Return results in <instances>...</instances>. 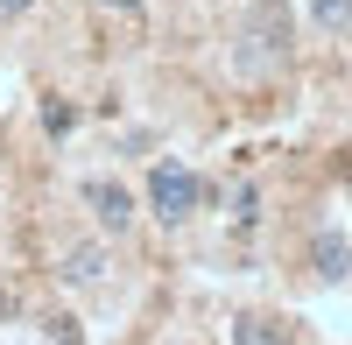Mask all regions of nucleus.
Wrapping results in <instances>:
<instances>
[{
	"mask_svg": "<svg viewBox=\"0 0 352 345\" xmlns=\"http://www.w3.org/2000/svg\"><path fill=\"white\" fill-rule=\"evenodd\" d=\"M310 21L317 28H352V0H310Z\"/></svg>",
	"mask_w": 352,
	"mask_h": 345,
	"instance_id": "nucleus-3",
	"label": "nucleus"
},
{
	"mask_svg": "<svg viewBox=\"0 0 352 345\" xmlns=\"http://www.w3.org/2000/svg\"><path fill=\"white\" fill-rule=\"evenodd\" d=\"M99 8H141V0H99Z\"/></svg>",
	"mask_w": 352,
	"mask_h": 345,
	"instance_id": "nucleus-8",
	"label": "nucleus"
},
{
	"mask_svg": "<svg viewBox=\"0 0 352 345\" xmlns=\"http://www.w3.org/2000/svg\"><path fill=\"white\" fill-rule=\"evenodd\" d=\"M197 197H204V183L190 177L184 162H169V155H162V162L148 169V212H155L162 225H184V219L197 212Z\"/></svg>",
	"mask_w": 352,
	"mask_h": 345,
	"instance_id": "nucleus-1",
	"label": "nucleus"
},
{
	"mask_svg": "<svg viewBox=\"0 0 352 345\" xmlns=\"http://www.w3.org/2000/svg\"><path fill=\"white\" fill-rule=\"evenodd\" d=\"M85 205H92V219L106 225V233H127L134 225V190L113 183V177H85Z\"/></svg>",
	"mask_w": 352,
	"mask_h": 345,
	"instance_id": "nucleus-2",
	"label": "nucleus"
},
{
	"mask_svg": "<svg viewBox=\"0 0 352 345\" xmlns=\"http://www.w3.org/2000/svg\"><path fill=\"white\" fill-rule=\"evenodd\" d=\"M317 261H324V275H345V240H317Z\"/></svg>",
	"mask_w": 352,
	"mask_h": 345,
	"instance_id": "nucleus-5",
	"label": "nucleus"
},
{
	"mask_svg": "<svg viewBox=\"0 0 352 345\" xmlns=\"http://www.w3.org/2000/svg\"><path fill=\"white\" fill-rule=\"evenodd\" d=\"M240 345H275V331H254V324H240Z\"/></svg>",
	"mask_w": 352,
	"mask_h": 345,
	"instance_id": "nucleus-6",
	"label": "nucleus"
},
{
	"mask_svg": "<svg viewBox=\"0 0 352 345\" xmlns=\"http://www.w3.org/2000/svg\"><path fill=\"white\" fill-rule=\"evenodd\" d=\"M64 275H71V282H99V275H106V261H99V247H78L71 261H64Z\"/></svg>",
	"mask_w": 352,
	"mask_h": 345,
	"instance_id": "nucleus-4",
	"label": "nucleus"
},
{
	"mask_svg": "<svg viewBox=\"0 0 352 345\" xmlns=\"http://www.w3.org/2000/svg\"><path fill=\"white\" fill-rule=\"evenodd\" d=\"M28 8V0H0V21H8V14H21Z\"/></svg>",
	"mask_w": 352,
	"mask_h": 345,
	"instance_id": "nucleus-7",
	"label": "nucleus"
}]
</instances>
